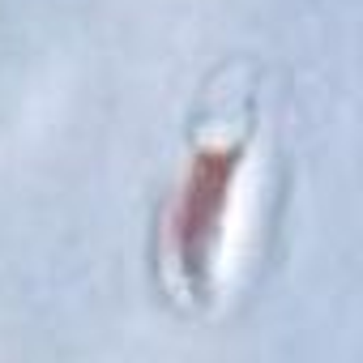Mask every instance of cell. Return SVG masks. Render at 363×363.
<instances>
[{"instance_id": "cell-1", "label": "cell", "mask_w": 363, "mask_h": 363, "mask_svg": "<svg viewBox=\"0 0 363 363\" xmlns=\"http://www.w3.org/2000/svg\"><path fill=\"white\" fill-rule=\"evenodd\" d=\"M240 145H201L184 171V184L171 206V248L189 282H201L218 248L223 214L240 175Z\"/></svg>"}]
</instances>
